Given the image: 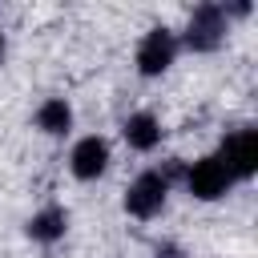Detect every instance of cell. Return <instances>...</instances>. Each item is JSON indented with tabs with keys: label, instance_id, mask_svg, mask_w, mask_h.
Returning <instances> with one entry per match:
<instances>
[{
	"label": "cell",
	"instance_id": "6da1fadb",
	"mask_svg": "<svg viewBox=\"0 0 258 258\" xmlns=\"http://www.w3.org/2000/svg\"><path fill=\"white\" fill-rule=\"evenodd\" d=\"M222 36H226V12H222L218 4H202V8H194L185 44H189L194 52H210V48L222 44Z\"/></svg>",
	"mask_w": 258,
	"mask_h": 258
},
{
	"label": "cell",
	"instance_id": "7a4b0ae2",
	"mask_svg": "<svg viewBox=\"0 0 258 258\" xmlns=\"http://www.w3.org/2000/svg\"><path fill=\"white\" fill-rule=\"evenodd\" d=\"M218 161L230 169V177H250V173L258 169V133H254V129L230 133V137L222 141V157H218Z\"/></svg>",
	"mask_w": 258,
	"mask_h": 258
},
{
	"label": "cell",
	"instance_id": "3957f363",
	"mask_svg": "<svg viewBox=\"0 0 258 258\" xmlns=\"http://www.w3.org/2000/svg\"><path fill=\"white\" fill-rule=\"evenodd\" d=\"M165 177L161 173H141L133 185H129V194H125V210L133 214V218H153L161 206H165Z\"/></svg>",
	"mask_w": 258,
	"mask_h": 258
},
{
	"label": "cell",
	"instance_id": "277c9868",
	"mask_svg": "<svg viewBox=\"0 0 258 258\" xmlns=\"http://www.w3.org/2000/svg\"><path fill=\"white\" fill-rule=\"evenodd\" d=\"M230 181H234V177H230V169H226L218 157H202V161H194V169H189V194L202 198V202L222 198Z\"/></svg>",
	"mask_w": 258,
	"mask_h": 258
},
{
	"label": "cell",
	"instance_id": "5b68a950",
	"mask_svg": "<svg viewBox=\"0 0 258 258\" xmlns=\"http://www.w3.org/2000/svg\"><path fill=\"white\" fill-rule=\"evenodd\" d=\"M173 32L169 28H149L145 32V40H141V48H137V69L145 73V77H157L161 69H169V60H173Z\"/></svg>",
	"mask_w": 258,
	"mask_h": 258
},
{
	"label": "cell",
	"instance_id": "8992f818",
	"mask_svg": "<svg viewBox=\"0 0 258 258\" xmlns=\"http://www.w3.org/2000/svg\"><path fill=\"white\" fill-rule=\"evenodd\" d=\"M73 173L81 177V181H93L97 173H105V165H109V145L101 141V137H85V141H77V149H73Z\"/></svg>",
	"mask_w": 258,
	"mask_h": 258
},
{
	"label": "cell",
	"instance_id": "52a82bcc",
	"mask_svg": "<svg viewBox=\"0 0 258 258\" xmlns=\"http://www.w3.org/2000/svg\"><path fill=\"white\" fill-rule=\"evenodd\" d=\"M125 141H129L133 149H153V145L161 141L157 117H153V113H133V117L125 121Z\"/></svg>",
	"mask_w": 258,
	"mask_h": 258
},
{
	"label": "cell",
	"instance_id": "ba28073f",
	"mask_svg": "<svg viewBox=\"0 0 258 258\" xmlns=\"http://www.w3.org/2000/svg\"><path fill=\"white\" fill-rule=\"evenodd\" d=\"M64 226H69L64 210H60V206H48V210H40V214L28 222V234H32L36 242H56V238L64 234Z\"/></svg>",
	"mask_w": 258,
	"mask_h": 258
},
{
	"label": "cell",
	"instance_id": "9c48e42d",
	"mask_svg": "<svg viewBox=\"0 0 258 258\" xmlns=\"http://www.w3.org/2000/svg\"><path fill=\"white\" fill-rule=\"evenodd\" d=\"M36 125H40L44 133H52V137H56V133H64V129L73 125V109H69L60 97H52V101H44V105H40Z\"/></svg>",
	"mask_w": 258,
	"mask_h": 258
},
{
	"label": "cell",
	"instance_id": "30bf717a",
	"mask_svg": "<svg viewBox=\"0 0 258 258\" xmlns=\"http://www.w3.org/2000/svg\"><path fill=\"white\" fill-rule=\"evenodd\" d=\"M0 48H4V40H0Z\"/></svg>",
	"mask_w": 258,
	"mask_h": 258
}]
</instances>
